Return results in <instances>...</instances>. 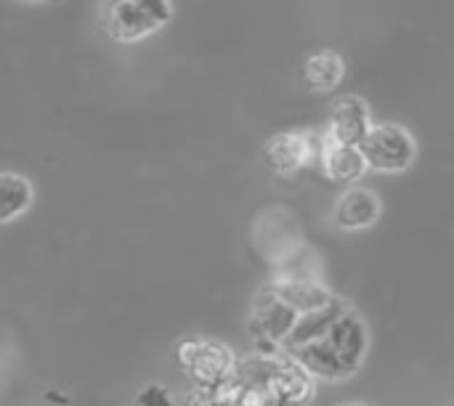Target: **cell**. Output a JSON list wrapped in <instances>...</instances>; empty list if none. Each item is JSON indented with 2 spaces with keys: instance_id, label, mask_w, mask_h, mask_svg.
<instances>
[{
  "instance_id": "cell-1",
  "label": "cell",
  "mask_w": 454,
  "mask_h": 406,
  "mask_svg": "<svg viewBox=\"0 0 454 406\" xmlns=\"http://www.w3.org/2000/svg\"><path fill=\"white\" fill-rule=\"evenodd\" d=\"M364 351H367V332L362 322L354 314L340 311L327 324L325 332H319L314 340L295 348L293 359L301 362V367L317 378L338 380L359 370Z\"/></svg>"
},
{
  "instance_id": "cell-2",
  "label": "cell",
  "mask_w": 454,
  "mask_h": 406,
  "mask_svg": "<svg viewBox=\"0 0 454 406\" xmlns=\"http://www.w3.org/2000/svg\"><path fill=\"white\" fill-rule=\"evenodd\" d=\"M367 168L396 173L407 170L415 160V138L402 125H375L359 144Z\"/></svg>"
},
{
  "instance_id": "cell-3",
  "label": "cell",
  "mask_w": 454,
  "mask_h": 406,
  "mask_svg": "<svg viewBox=\"0 0 454 406\" xmlns=\"http://www.w3.org/2000/svg\"><path fill=\"white\" fill-rule=\"evenodd\" d=\"M170 19L168 0H109L104 21L120 40H136L160 29Z\"/></svg>"
},
{
  "instance_id": "cell-4",
  "label": "cell",
  "mask_w": 454,
  "mask_h": 406,
  "mask_svg": "<svg viewBox=\"0 0 454 406\" xmlns=\"http://www.w3.org/2000/svg\"><path fill=\"white\" fill-rule=\"evenodd\" d=\"M372 128L370 122V106L359 96H346L333 106V120H330V144L338 146H359L367 130Z\"/></svg>"
},
{
  "instance_id": "cell-5",
  "label": "cell",
  "mask_w": 454,
  "mask_h": 406,
  "mask_svg": "<svg viewBox=\"0 0 454 406\" xmlns=\"http://www.w3.org/2000/svg\"><path fill=\"white\" fill-rule=\"evenodd\" d=\"M380 215V199L370 189H348L338 199L335 221L343 229H367L378 221Z\"/></svg>"
},
{
  "instance_id": "cell-6",
  "label": "cell",
  "mask_w": 454,
  "mask_h": 406,
  "mask_svg": "<svg viewBox=\"0 0 454 406\" xmlns=\"http://www.w3.org/2000/svg\"><path fill=\"white\" fill-rule=\"evenodd\" d=\"M263 160L279 173H293L309 160V141L298 133H279L266 144Z\"/></svg>"
},
{
  "instance_id": "cell-7",
  "label": "cell",
  "mask_w": 454,
  "mask_h": 406,
  "mask_svg": "<svg viewBox=\"0 0 454 406\" xmlns=\"http://www.w3.org/2000/svg\"><path fill=\"white\" fill-rule=\"evenodd\" d=\"M346 74V61L338 51H319L306 59L303 80L311 90H333Z\"/></svg>"
},
{
  "instance_id": "cell-8",
  "label": "cell",
  "mask_w": 454,
  "mask_h": 406,
  "mask_svg": "<svg viewBox=\"0 0 454 406\" xmlns=\"http://www.w3.org/2000/svg\"><path fill=\"white\" fill-rule=\"evenodd\" d=\"M32 205V183L16 173H0V223L27 213Z\"/></svg>"
},
{
  "instance_id": "cell-9",
  "label": "cell",
  "mask_w": 454,
  "mask_h": 406,
  "mask_svg": "<svg viewBox=\"0 0 454 406\" xmlns=\"http://www.w3.org/2000/svg\"><path fill=\"white\" fill-rule=\"evenodd\" d=\"M325 162H327L330 178L333 181H343V183L359 181L364 176V170H367L359 146H338V144H330V149L325 154Z\"/></svg>"
}]
</instances>
